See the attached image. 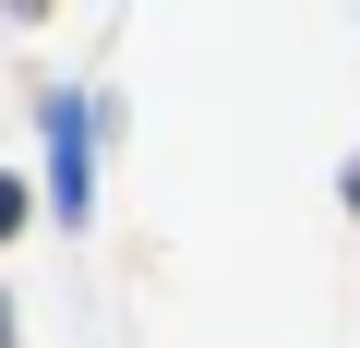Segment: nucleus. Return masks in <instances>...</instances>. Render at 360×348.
I'll list each match as a JSON object with an SVG mask.
<instances>
[{"instance_id":"1","label":"nucleus","mask_w":360,"mask_h":348,"mask_svg":"<svg viewBox=\"0 0 360 348\" xmlns=\"http://www.w3.org/2000/svg\"><path fill=\"white\" fill-rule=\"evenodd\" d=\"M37 120H49V205H60V228H72V217L96 205V156H84V96H49Z\"/></svg>"},{"instance_id":"2","label":"nucleus","mask_w":360,"mask_h":348,"mask_svg":"<svg viewBox=\"0 0 360 348\" xmlns=\"http://www.w3.org/2000/svg\"><path fill=\"white\" fill-rule=\"evenodd\" d=\"M25 217H37V205H25V181H0V240H13Z\"/></svg>"},{"instance_id":"3","label":"nucleus","mask_w":360,"mask_h":348,"mask_svg":"<svg viewBox=\"0 0 360 348\" xmlns=\"http://www.w3.org/2000/svg\"><path fill=\"white\" fill-rule=\"evenodd\" d=\"M0 348H13V300H0Z\"/></svg>"}]
</instances>
